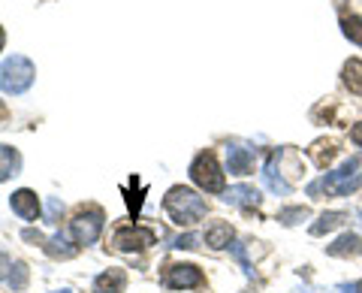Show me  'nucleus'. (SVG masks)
<instances>
[{
	"label": "nucleus",
	"instance_id": "obj_1",
	"mask_svg": "<svg viewBox=\"0 0 362 293\" xmlns=\"http://www.w3.org/2000/svg\"><path fill=\"white\" fill-rule=\"evenodd\" d=\"M163 209H166V215L178 224V227H190V224H197V221L206 218V212H209L206 200H202L197 190L181 188V185H175V188L166 190Z\"/></svg>",
	"mask_w": 362,
	"mask_h": 293
},
{
	"label": "nucleus",
	"instance_id": "obj_2",
	"mask_svg": "<svg viewBox=\"0 0 362 293\" xmlns=\"http://www.w3.org/2000/svg\"><path fill=\"white\" fill-rule=\"evenodd\" d=\"M362 182V173H359V161H344L338 170L320 176L317 182L308 185V197L320 200V197H347L354 194Z\"/></svg>",
	"mask_w": 362,
	"mask_h": 293
},
{
	"label": "nucleus",
	"instance_id": "obj_3",
	"mask_svg": "<svg viewBox=\"0 0 362 293\" xmlns=\"http://www.w3.org/2000/svg\"><path fill=\"white\" fill-rule=\"evenodd\" d=\"M33 79H37V67L25 54H9L0 61V91L4 94H25L33 85Z\"/></svg>",
	"mask_w": 362,
	"mask_h": 293
},
{
	"label": "nucleus",
	"instance_id": "obj_4",
	"mask_svg": "<svg viewBox=\"0 0 362 293\" xmlns=\"http://www.w3.org/2000/svg\"><path fill=\"white\" fill-rule=\"evenodd\" d=\"M190 182L206 194H221L223 190V170L218 166V157L211 151H199L190 163Z\"/></svg>",
	"mask_w": 362,
	"mask_h": 293
},
{
	"label": "nucleus",
	"instance_id": "obj_5",
	"mask_svg": "<svg viewBox=\"0 0 362 293\" xmlns=\"http://www.w3.org/2000/svg\"><path fill=\"white\" fill-rule=\"evenodd\" d=\"M103 209L90 206V209H82L78 215L70 221V236L76 239V245H94L100 239V233H103Z\"/></svg>",
	"mask_w": 362,
	"mask_h": 293
},
{
	"label": "nucleus",
	"instance_id": "obj_6",
	"mask_svg": "<svg viewBox=\"0 0 362 293\" xmlns=\"http://www.w3.org/2000/svg\"><path fill=\"white\" fill-rule=\"evenodd\" d=\"M206 285V275L194 263H173L163 269V287L169 290H194Z\"/></svg>",
	"mask_w": 362,
	"mask_h": 293
},
{
	"label": "nucleus",
	"instance_id": "obj_7",
	"mask_svg": "<svg viewBox=\"0 0 362 293\" xmlns=\"http://www.w3.org/2000/svg\"><path fill=\"white\" fill-rule=\"evenodd\" d=\"M112 245L124 254H133V251H145V248L154 245V230L148 227H121L112 236Z\"/></svg>",
	"mask_w": 362,
	"mask_h": 293
},
{
	"label": "nucleus",
	"instance_id": "obj_8",
	"mask_svg": "<svg viewBox=\"0 0 362 293\" xmlns=\"http://www.w3.org/2000/svg\"><path fill=\"white\" fill-rule=\"evenodd\" d=\"M226 170L233 176H247L254 170V151L239 142H230L226 145Z\"/></svg>",
	"mask_w": 362,
	"mask_h": 293
},
{
	"label": "nucleus",
	"instance_id": "obj_9",
	"mask_svg": "<svg viewBox=\"0 0 362 293\" xmlns=\"http://www.w3.org/2000/svg\"><path fill=\"white\" fill-rule=\"evenodd\" d=\"M42 248H45V254H49V257H54V260H73L82 245H76V239L70 233H54V236L45 239Z\"/></svg>",
	"mask_w": 362,
	"mask_h": 293
},
{
	"label": "nucleus",
	"instance_id": "obj_10",
	"mask_svg": "<svg viewBox=\"0 0 362 293\" xmlns=\"http://www.w3.org/2000/svg\"><path fill=\"white\" fill-rule=\"evenodd\" d=\"M9 206H13V212H16L21 221H37V218H40V200H37V194H33V190H28V188L16 190V194L9 197Z\"/></svg>",
	"mask_w": 362,
	"mask_h": 293
},
{
	"label": "nucleus",
	"instance_id": "obj_11",
	"mask_svg": "<svg viewBox=\"0 0 362 293\" xmlns=\"http://www.w3.org/2000/svg\"><path fill=\"white\" fill-rule=\"evenodd\" d=\"M223 202L239 206V209H257L263 202V197H259V190L254 185H233L230 190H223Z\"/></svg>",
	"mask_w": 362,
	"mask_h": 293
},
{
	"label": "nucleus",
	"instance_id": "obj_12",
	"mask_svg": "<svg viewBox=\"0 0 362 293\" xmlns=\"http://www.w3.org/2000/svg\"><path fill=\"white\" fill-rule=\"evenodd\" d=\"M278 157H281V151H272L269 154V161L263 166V182H266V188L272 190V194L287 197L290 194V185L284 182V176H281V170H278Z\"/></svg>",
	"mask_w": 362,
	"mask_h": 293
},
{
	"label": "nucleus",
	"instance_id": "obj_13",
	"mask_svg": "<svg viewBox=\"0 0 362 293\" xmlns=\"http://www.w3.org/2000/svg\"><path fill=\"white\" fill-rule=\"evenodd\" d=\"M94 287H97V293H124V287H127V272H124V269H106V272H100L94 278Z\"/></svg>",
	"mask_w": 362,
	"mask_h": 293
},
{
	"label": "nucleus",
	"instance_id": "obj_14",
	"mask_svg": "<svg viewBox=\"0 0 362 293\" xmlns=\"http://www.w3.org/2000/svg\"><path fill=\"white\" fill-rule=\"evenodd\" d=\"M21 170V154L9 145H0V182H9Z\"/></svg>",
	"mask_w": 362,
	"mask_h": 293
},
{
	"label": "nucleus",
	"instance_id": "obj_15",
	"mask_svg": "<svg viewBox=\"0 0 362 293\" xmlns=\"http://www.w3.org/2000/svg\"><path fill=\"white\" fill-rule=\"evenodd\" d=\"M206 245L209 248H230L233 245V227L226 221H214L206 230Z\"/></svg>",
	"mask_w": 362,
	"mask_h": 293
},
{
	"label": "nucleus",
	"instance_id": "obj_16",
	"mask_svg": "<svg viewBox=\"0 0 362 293\" xmlns=\"http://www.w3.org/2000/svg\"><path fill=\"white\" fill-rule=\"evenodd\" d=\"M344 221H347L344 212H323V215L311 224L308 233H311V236H323V233H329V230H335V227H341Z\"/></svg>",
	"mask_w": 362,
	"mask_h": 293
},
{
	"label": "nucleus",
	"instance_id": "obj_17",
	"mask_svg": "<svg viewBox=\"0 0 362 293\" xmlns=\"http://www.w3.org/2000/svg\"><path fill=\"white\" fill-rule=\"evenodd\" d=\"M359 248H362L359 236H356V233H344V236H341V239H338L335 245L326 248V254H332V257H347V254H356Z\"/></svg>",
	"mask_w": 362,
	"mask_h": 293
},
{
	"label": "nucleus",
	"instance_id": "obj_18",
	"mask_svg": "<svg viewBox=\"0 0 362 293\" xmlns=\"http://www.w3.org/2000/svg\"><path fill=\"white\" fill-rule=\"evenodd\" d=\"M344 85L354 94H362V61H347L344 64Z\"/></svg>",
	"mask_w": 362,
	"mask_h": 293
},
{
	"label": "nucleus",
	"instance_id": "obj_19",
	"mask_svg": "<svg viewBox=\"0 0 362 293\" xmlns=\"http://www.w3.org/2000/svg\"><path fill=\"white\" fill-rule=\"evenodd\" d=\"M28 278H30L28 266L21 263V260H16V263H13V269H9V278H6V285L13 287V290H25V287H28Z\"/></svg>",
	"mask_w": 362,
	"mask_h": 293
},
{
	"label": "nucleus",
	"instance_id": "obj_20",
	"mask_svg": "<svg viewBox=\"0 0 362 293\" xmlns=\"http://www.w3.org/2000/svg\"><path fill=\"white\" fill-rule=\"evenodd\" d=\"M341 30H344V37H347L350 42H356V46H362V18H359V16L341 18Z\"/></svg>",
	"mask_w": 362,
	"mask_h": 293
},
{
	"label": "nucleus",
	"instance_id": "obj_21",
	"mask_svg": "<svg viewBox=\"0 0 362 293\" xmlns=\"http://www.w3.org/2000/svg\"><path fill=\"white\" fill-rule=\"evenodd\" d=\"M311 212L305 209V206H296V209H281L278 212V221L284 224V227H293V224H299V221H308Z\"/></svg>",
	"mask_w": 362,
	"mask_h": 293
},
{
	"label": "nucleus",
	"instance_id": "obj_22",
	"mask_svg": "<svg viewBox=\"0 0 362 293\" xmlns=\"http://www.w3.org/2000/svg\"><path fill=\"white\" fill-rule=\"evenodd\" d=\"M230 251H233V257H235V260H239V266L245 269V275H247V278H254V263L247 260V254H245V245L233 242V245H230Z\"/></svg>",
	"mask_w": 362,
	"mask_h": 293
},
{
	"label": "nucleus",
	"instance_id": "obj_23",
	"mask_svg": "<svg viewBox=\"0 0 362 293\" xmlns=\"http://www.w3.org/2000/svg\"><path fill=\"white\" fill-rule=\"evenodd\" d=\"M199 245V236L197 233H185V236H175L173 242H169V248H185V251H190V248Z\"/></svg>",
	"mask_w": 362,
	"mask_h": 293
},
{
	"label": "nucleus",
	"instance_id": "obj_24",
	"mask_svg": "<svg viewBox=\"0 0 362 293\" xmlns=\"http://www.w3.org/2000/svg\"><path fill=\"white\" fill-rule=\"evenodd\" d=\"M13 263H16L13 257L0 251V281H4V285H6V278H9V269H13Z\"/></svg>",
	"mask_w": 362,
	"mask_h": 293
},
{
	"label": "nucleus",
	"instance_id": "obj_25",
	"mask_svg": "<svg viewBox=\"0 0 362 293\" xmlns=\"http://www.w3.org/2000/svg\"><path fill=\"white\" fill-rule=\"evenodd\" d=\"M21 239L33 242V245H45V236H42L40 230H21Z\"/></svg>",
	"mask_w": 362,
	"mask_h": 293
},
{
	"label": "nucleus",
	"instance_id": "obj_26",
	"mask_svg": "<svg viewBox=\"0 0 362 293\" xmlns=\"http://www.w3.org/2000/svg\"><path fill=\"white\" fill-rule=\"evenodd\" d=\"M332 293H362V281H354V285H338V287H332Z\"/></svg>",
	"mask_w": 362,
	"mask_h": 293
},
{
	"label": "nucleus",
	"instance_id": "obj_27",
	"mask_svg": "<svg viewBox=\"0 0 362 293\" xmlns=\"http://www.w3.org/2000/svg\"><path fill=\"white\" fill-rule=\"evenodd\" d=\"M64 212V206H61V200H49V221H58V215Z\"/></svg>",
	"mask_w": 362,
	"mask_h": 293
},
{
	"label": "nucleus",
	"instance_id": "obj_28",
	"mask_svg": "<svg viewBox=\"0 0 362 293\" xmlns=\"http://www.w3.org/2000/svg\"><path fill=\"white\" fill-rule=\"evenodd\" d=\"M354 142H356V145H362V121L354 127Z\"/></svg>",
	"mask_w": 362,
	"mask_h": 293
},
{
	"label": "nucleus",
	"instance_id": "obj_29",
	"mask_svg": "<svg viewBox=\"0 0 362 293\" xmlns=\"http://www.w3.org/2000/svg\"><path fill=\"white\" fill-rule=\"evenodd\" d=\"M9 115V109H6V103H4V100H0V121H4Z\"/></svg>",
	"mask_w": 362,
	"mask_h": 293
},
{
	"label": "nucleus",
	"instance_id": "obj_30",
	"mask_svg": "<svg viewBox=\"0 0 362 293\" xmlns=\"http://www.w3.org/2000/svg\"><path fill=\"white\" fill-rule=\"evenodd\" d=\"M4 40H6V37H4V28H0V52H4Z\"/></svg>",
	"mask_w": 362,
	"mask_h": 293
},
{
	"label": "nucleus",
	"instance_id": "obj_31",
	"mask_svg": "<svg viewBox=\"0 0 362 293\" xmlns=\"http://www.w3.org/2000/svg\"><path fill=\"white\" fill-rule=\"evenodd\" d=\"M52 293H73L70 287H61V290H52Z\"/></svg>",
	"mask_w": 362,
	"mask_h": 293
}]
</instances>
